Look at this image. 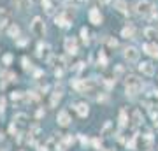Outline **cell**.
I'll use <instances>...</instances> for the list:
<instances>
[{
	"mask_svg": "<svg viewBox=\"0 0 158 151\" xmlns=\"http://www.w3.org/2000/svg\"><path fill=\"white\" fill-rule=\"evenodd\" d=\"M18 44H19V46H25V44H27V39H19Z\"/></svg>",
	"mask_w": 158,
	"mask_h": 151,
	"instance_id": "4dcf8cb0",
	"label": "cell"
},
{
	"mask_svg": "<svg viewBox=\"0 0 158 151\" xmlns=\"http://www.w3.org/2000/svg\"><path fill=\"white\" fill-rule=\"evenodd\" d=\"M74 107H76V113H77L81 118H86V116L90 114V107H88V104H84V102H81V104H76Z\"/></svg>",
	"mask_w": 158,
	"mask_h": 151,
	"instance_id": "30bf717a",
	"label": "cell"
},
{
	"mask_svg": "<svg viewBox=\"0 0 158 151\" xmlns=\"http://www.w3.org/2000/svg\"><path fill=\"white\" fill-rule=\"evenodd\" d=\"M21 97H23V93H21V92H14L12 95H11V98L16 102V100H21Z\"/></svg>",
	"mask_w": 158,
	"mask_h": 151,
	"instance_id": "d4e9b609",
	"label": "cell"
},
{
	"mask_svg": "<svg viewBox=\"0 0 158 151\" xmlns=\"http://www.w3.org/2000/svg\"><path fill=\"white\" fill-rule=\"evenodd\" d=\"M139 70H141L142 74H146V76H153V74H155V67H153V63H149V61L139 63Z\"/></svg>",
	"mask_w": 158,
	"mask_h": 151,
	"instance_id": "9c48e42d",
	"label": "cell"
},
{
	"mask_svg": "<svg viewBox=\"0 0 158 151\" xmlns=\"http://www.w3.org/2000/svg\"><path fill=\"white\" fill-rule=\"evenodd\" d=\"M107 46H109L111 49H116V48H118V40L112 39V37H107Z\"/></svg>",
	"mask_w": 158,
	"mask_h": 151,
	"instance_id": "d6986e66",
	"label": "cell"
},
{
	"mask_svg": "<svg viewBox=\"0 0 158 151\" xmlns=\"http://www.w3.org/2000/svg\"><path fill=\"white\" fill-rule=\"evenodd\" d=\"M111 128H112V123H111V121H107V123H105V126H104V130H102V134H104V135H107V134L111 132Z\"/></svg>",
	"mask_w": 158,
	"mask_h": 151,
	"instance_id": "603a6c76",
	"label": "cell"
},
{
	"mask_svg": "<svg viewBox=\"0 0 158 151\" xmlns=\"http://www.w3.org/2000/svg\"><path fill=\"white\" fill-rule=\"evenodd\" d=\"M27 120H28V116L27 114H23V113H19V114H14V123H18V125H25L27 123Z\"/></svg>",
	"mask_w": 158,
	"mask_h": 151,
	"instance_id": "2e32d148",
	"label": "cell"
},
{
	"mask_svg": "<svg viewBox=\"0 0 158 151\" xmlns=\"http://www.w3.org/2000/svg\"><path fill=\"white\" fill-rule=\"evenodd\" d=\"M100 2H102V4H109V2H111V0H100Z\"/></svg>",
	"mask_w": 158,
	"mask_h": 151,
	"instance_id": "836d02e7",
	"label": "cell"
},
{
	"mask_svg": "<svg viewBox=\"0 0 158 151\" xmlns=\"http://www.w3.org/2000/svg\"><path fill=\"white\" fill-rule=\"evenodd\" d=\"M105 63H107V58H105V55H104V51H100V53H98V65H102V67H105Z\"/></svg>",
	"mask_w": 158,
	"mask_h": 151,
	"instance_id": "ffe728a7",
	"label": "cell"
},
{
	"mask_svg": "<svg viewBox=\"0 0 158 151\" xmlns=\"http://www.w3.org/2000/svg\"><path fill=\"white\" fill-rule=\"evenodd\" d=\"M142 123V116H141V111H137L135 109L133 113H132V126H139Z\"/></svg>",
	"mask_w": 158,
	"mask_h": 151,
	"instance_id": "5bb4252c",
	"label": "cell"
},
{
	"mask_svg": "<svg viewBox=\"0 0 158 151\" xmlns=\"http://www.w3.org/2000/svg\"><path fill=\"white\" fill-rule=\"evenodd\" d=\"M79 139H81V142H83V144H86V142H88V139H86L84 135H79Z\"/></svg>",
	"mask_w": 158,
	"mask_h": 151,
	"instance_id": "d6a6232c",
	"label": "cell"
},
{
	"mask_svg": "<svg viewBox=\"0 0 158 151\" xmlns=\"http://www.w3.org/2000/svg\"><path fill=\"white\" fill-rule=\"evenodd\" d=\"M151 56L158 58V46L156 44H151Z\"/></svg>",
	"mask_w": 158,
	"mask_h": 151,
	"instance_id": "4316f807",
	"label": "cell"
},
{
	"mask_svg": "<svg viewBox=\"0 0 158 151\" xmlns=\"http://www.w3.org/2000/svg\"><path fill=\"white\" fill-rule=\"evenodd\" d=\"M133 35H135V28L132 25H128L121 30V37H125V39H133Z\"/></svg>",
	"mask_w": 158,
	"mask_h": 151,
	"instance_id": "4fadbf2b",
	"label": "cell"
},
{
	"mask_svg": "<svg viewBox=\"0 0 158 151\" xmlns=\"http://www.w3.org/2000/svg\"><path fill=\"white\" fill-rule=\"evenodd\" d=\"M114 9H116V11H120V12H127L128 5H127L125 0H114Z\"/></svg>",
	"mask_w": 158,
	"mask_h": 151,
	"instance_id": "9a60e30c",
	"label": "cell"
},
{
	"mask_svg": "<svg viewBox=\"0 0 158 151\" xmlns=\"http://www.w3.org/2000/svg\"><path fill=\"white\" fill-rule=\"evenodd\" d=\"M144 35H146L148 39H153V37L156 35V30H155V28H146V30H144Z\"/></svg>",
	"mask_w": 158,
	"mask_h": 151,
	"instance_id": "44dd1931",
	"label": "cell"
},
{
	"mask_svg": "<svg viewBox=\"0 0 158 151\" xmlns=\"http://www.w3.org/2000/svg\"><path fill=\"white\" fill-rule=\"evenodd\" d=\"M125 86H127V93H130V95L139 93L141 88H142V84L137 79V76H127L125 77Z\"/></svg>",
	"mask_w": 158,
	"mask_h": 151,
	"instance_id": "6da1fadb",
	"label": "cell"
},
{
	"mask_svg": "<svg viewBox=\"0 0 158 151\" xmlns=\"http://www.w3.org/2000/svg\"><path fill=\"white\" fill-rule=\"evenodd\" d=\"M65 51L69 55H76L77 53V42L74 37H67L65 39Z\"/></svg>",
	"mask_w": 158,
	"mask_h": 151,
	"instance_id": "5b68a950",
	"label": "cell"
},
{
	"mask_svg": "<svg viewBox=\"0 0 158 151\" xmlns=\"http://www.w3.org/2000/svg\"><path fill=\"white\" fill-rule=\"evenodd\" d=\"M74 142V137L72 135H67L65 139H63V144H62V148H67V146H69V144H72Z\"/></svg>",
	"mask_w": 158,
	"mask_h": 151,
	"instance_id": "7402d4cb",
	"label": "cell"
},
{
	"mask_svg": "<svg viewBox=\"0 0 158 151\" xmlns=\"http://www.w3.org/2000/svg\"><path fill=\"white\" fill-rule=\"evenodd\" d=\"M123 56H125V60H128V61H137V60H139V51H137V48L130 46V48L125 49Z\"/></svg>",
	"mask_w": 158,
	"mask_h": 151,
	"instance_id": "8992f818",
	"label": "cell"
},
{
	"mask_svg": "<svg viewBox=\"0 0 158 151\" xmlns=\"http://www.w3.org/2000/svg\"><path fill=\"white\" fill-rule=\"evenodd\" d=\"M93 146H95V149H100L102 148V141L100 139H93Z\"/></svg>",
	"mask_w": 158,
	"mask_h": 151,
	"instance_id": "f1b7e54d",
	"label": "cell"
},
{
	"mask_svg": "<svg viewBox=\"0 0 158 151\" xmlns=\"http://www.w3.org/2000/svg\"><path fill=\"white\" fill-rule=\"evenodd\" d=\"M7 35H9V37H18V35H19V27H18L16 23H12V25L7 28Z\"/></svg>",
	"mask_w": 158,
	"mask_h": 151,
	"instance_id": "e0dca14e",
	"label": "cell"
},
{
	"mask_svg": "<svg viewBox=\"0 0 158 151\" xmlns=\"http://www.w3.org/2000/svg\"><path fill=\"white\" fill-rule=\"evenodd\" d=\"M30 30H32V33H34V35H37V37H42L44 33H46V25H44L42 18L35 16V18L32 19V23H30Z\"/></svg>",
	"mask_w": 158,
	"mask_h": 151,
	"instance_id": "7a4b0ae2",
	"label": "cell"
},
{
	"mask_svg": "<svg viewBox=\"0 0 158 151\" xmlns=\"http://www.w3.org/2000/svg\"><path fill=\"white\" fill-rule=\"evenodd\" d=\"M14 5H16V9H19V11H27V9H30V5H32V0H14Z\"/></svg>",
	"mask_w": 158,
	"mask_h": 151,
	"instance_id": "7c38bea8",
	"label": "cell"
},
{
	"mask_svg": "<svg viewBox=\"0 0 158 151\" xmlns=\"http://www.w3.org/2000/svg\"><path fill=\"white\" fill-rule=\"evenodd\" d=\"M88 18H90V23H93V25H100V23H102V14H100V11L95 9V7L90 9Z\"/></svg>",
	"mask_w": 158,
	"mask_h": 151,
	"instance_id": "52a82bcc",
	"label": "cell"
},
{
	"mask_svg": "<svg viewBox=\"0 0 158 151\" xmlns=\"http://www.w3.org/2000/svg\"><path fill=\"white\" fill-rule=\"evenodd\" d=\"M0 151H5V149H2V148H0Z\"/></svg>",
	"mask_w": 158,
	"mask_h": 151,
	"instance_id": "e575fe53",
	"label": "cell"
},
{
	"mask_svg": "<svg viewBox=\"0 0 158 151\" xmlns=\"http://www.w3.org/2000/svg\"><path fill=\"white\" fill-rule=\"evenodd\" d=\"M127 123H128L127 111H125V109H121V111H120V128H125V126H127Z\"/></svg>",
	"mask_w": 158,
	"mask_h": 151,
	"instance_id": "ac0fdd59",
	"label": "cell"
},
{
	"mask_svg": "<svg viewBox=\"0 0 158 151\" xmlns=\"http://www.w3.org/2000/svg\"><path fill=\"white\" fill-rule=\"evenodd\" d=\"M55 76L60 77V76H62V69H56V70H55Z\"/></svg>",
	"mask_w": 158,
	"mask_h": 151,
	"instance_id": "1f68e13d",
	"label": "cell"
},
{
	"mask_svg": "<svg viewBox=\"0 0 158 151\" xmlns=\"http://www.w3.org/2000/svg\"><path fill=\"white\" fill-rule=\"evenodd\" d=\"M11 61H12V55L11 53L4 55V63H5V65H11Z\"/></svg>",
	"mask_w": 158,
	"mask_h": 151,
	"instance_id": "cb8c5ba5",
	"label": "cell"
},
{
	"mask_svg": "<svg viewBox=\"0 0 158 151\" xmlns=\"http://www.w3.org/2000/svg\"><path fill=\"white\" fill-rule=\"evenodd\" d=\"M23 67L28 70V67H30V65H28V58H23Z\"/></svg>",
	"mask_w": 158,
	"mask_h": 151,
	"instance_id": "f546056e",
	"label": "cell"
},
{
	"mask_svg": "<svg viewBox=\"0 0 158 151\" xmlns=\"http://www.w3.org/2000/svg\"><path fill=\"white\" fill-rule=\"evenodd\" d=\"M56 121H58L60 126H69L72 120H70V116H69V113H67V111H60L58 116H56Z\"/></svg>",
	"mask_w": 158,
	"mask_h": 151,
	"instance_id": "ba28073f",
	"label": "cell"
},
{
	"mask_svg": "<svg viewBox=\"0 0 158 151\" xmlns=\"http://www.w3.org/2000/svg\"><path fill=\"white\" fill-rule=\"evenodd\" d=\"M37 56H39V58H48V56H49V46L40 42V44L37 46Z\"/></svg>",
	"mask_w": 158,
	"mask_h": 151,
	"instance_id": "8fae6325",
	"label": "cell"
},
{
	"mask_svg": "<svg viewBox=\"0 0 158 151\" xmlns=\"http://www.w3.org/2000/svg\"><path fill=\"white\" fill-rule=\"evenodd\" d=\"M4 111H5V98L0 97V113H4Z\"/></svg>",
	"mask_w": 158,
	"mask_h": 151,
	"instance_id": "83f0119b",
	"label": "cell"
},
{
	"mask_svg": "<svg viewBox=\"0 0 158 151\" xmlns=\"http://www.w3.org/2000/svg\"><path fill=\"white\" fill-rule=\"evenodd\" d=\"M153 9L155 7H153V4L149 0H141V2H137V5H135V12L141 14V16H148Z\"/></svg>",
	"mask_w": 158,
	"mask_h": 151,
	"instance_id": "3957f363",
	"label": "cell"
},
{
	"mask_svg": "<svg viewBox=\"0 0 158 151\" xmlns=\"http://www.w3.org/2000/svg\"><path fill=\"white\" fill-rule=\"evenodd\" d=\"M0 27L2 28L11 27V12L4 7H0Z\"/></svg>",
	"mask_w": 158,
	"mask_h": 151,
	"instance_id": "277c9868",
	"label": "cell"
},
{
	"mask_svg": "<svg viewBox=\"0 0 158 151\" xmlns=\"http://www.w3.org/2000/svg\"><path fill=\"white\" fill-rule=\"evenodd\" d=\"M88 35H90V33H88V30H86V28H83V30H81V37H83V40H84V44L90 40V39H88Z\"/></svg>",
	"mask_w": 158,
	"mask_h": 151,
	"instance_id": "484cf974",
	"label": "cell"
}]
</instances>
